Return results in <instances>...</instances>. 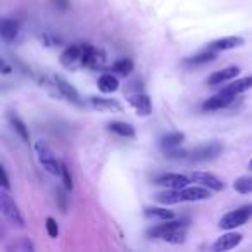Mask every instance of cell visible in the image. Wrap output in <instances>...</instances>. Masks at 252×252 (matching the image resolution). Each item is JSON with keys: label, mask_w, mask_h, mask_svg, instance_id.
I'll list each match as a JSON object with an SVG mask.
<instances>
[{"label": "cell", "mask_w": 252, "mask_h": 252, "mask_svg": "<svg viewBox=\"0 0 252 252\" xmlns=\"http://www.w3.org/2000/svg\"><path fill=\"white\" fill-rule=\"evenodd\" d=\"M94 47L90 43H73L61 54V64L67 69L76 66H87V61Z\"/></svg>", "instance_id": "cell-1"}, {"label": "cell", "mask_w": 252, "mask_h": 252, "mask_svg": "<svg viewBox=\"0 0 252 252\" xmlns=\"http://www.w3.org/2000/svg\"><path fill=\"white\" fill-rule=\"evenodd\" d=\"M35 151H36V156H38L40 164H42L43 168H45L47 171L50 173V175H56V176L61 175V171H63V164L57 161L54 151L45 144V142H43V140L36 142V144H35Z\"/></svg>", "instance_id": "cell-2"}, {"label": "cell", "mask_w": 252, "mask_h": 252, "mask_svg": "<svg viewBox=\"0 0 252 252\" xmlns=\"http://www.w3.org/2000/svg\"><path fill=\"white\" fill-rule=\"evenodd\" d=\"M0 207H2V213L4 216L11 221L12 224H18V226H25V218H23L21 211H19L18 204L14 202L11 195H9L7 189L0 190Z\"/></svg>", "instance_id": "cell-3"}, {"label": "cell", "mask_w": 252, "mask_h": 252, "mask_svg": "<svg viewBox=\"0 0 252 252\" xmlns=\"http://www.w3.org/2000/svg\"><path fill=\"white\" fill-rule=\"evenodd\" d=\"M252 218V211L249 206H244V207H238L235 211H230L226 213L223 218L220 220V228L223 230H235V228L242 226L245 224L249 220Z\"/></svg>", "instance_id": "cell-4"}, {"label": "cell", "mask_w": 252, "mask_h": 252, "mask_svg": "<svg viewBox=\"0 0 252 252\" xmlns=\"http://www.w3.org/2000/svg\"><path fill=\"white\" fill-rule=\"evenodd\" d=\"M221 152H223V145L218 144V142H209V144L202 145V147H197L195 151L190 152V161H195V162L211 161V159L218 158Z\"/></svg>", "instance_id": "cell-5"}, {"label": "cell", "mask_w": 252, "mask_h": 252, "mask_svg": "<svg viewBox=\"0 0 252 252\" xmlns=\"http://www.w3.org/2000/svg\"><path fill=\"white\" fill-rule=\"evenodd\" d=\"M190 180L185 175H178V173H164V175H159L156 178V183L162 187H168V189H175V190H182L185 187H189Z\"/></svg>", "instance_id": "cell-6"}, {"label": "cell", "mask_w": 252, "mask_h": 252, "mask_svg": "<svg viewBox=\"0 0 252 252\" xmlns=\"http://www.w3.org/2000/svg\"><path fill=\"white\" fill-rule=\"evenodd\" d=\"M190 178H192V182L200 183L202 187H207V189L213 190V192H221V190H224V183L221 182L220 178H216L214 175H211V173L195 171V173H192Z\"/></svg>", "instance_id": "cell-7"}, {"label": "cell", "mask_w": 252, "mask_h": 252, "mask_svg": "<svg viewBox=\"0 0 252 252\" xmlns=\"http://www.w3.org/2000/svg\"><path fill=\"white\" fill-rule=\"evenodd\" d=\"M235 97H237V95H231V94H228V92L221 90L220 94H216L211 98H207V100L202 104V107L206 109V111H218V109H224L235 100Z\"/></svg>", "instance_id": "cell-8"}, {"label": "cell", "mask_w": 252, "mask_h": 252, "mask_svg": "<svg viewBox=\"0 0 252 252\" xmlns=\"http://www.w3.org/2000/svg\"><path fill=\"white\" fill-rule=\"evenodd\" d=\"M242 235L240 233H235V231H228V233L221 235L216 242L213 244V251L216 252H224V251H231L235 249L237 245H240L242 242Z\"/></svg>", "instance_id": "cell-9"}, {"label": "cell", "mask_w": 252, "mask_h": 252, "mask_svg": "<svg viewBox=\"0 0 252 252\" xmlns=\"http://www.w3.org/2000/svg\"><path fill=\"white\" fill-rule=\"evenodd\" d=\"M238 73H240V67H237V66L224 67V69H221V71H214V73L207 78V85H209V87L223 85V83H226V81L235 80V78L238 76Z\"/></svg>", "instance_id": "cell-10"}, {"label": "cell", "mask_w": 252, "mask_h": 252, "mask_svg": "<svg viewBox=\"0 0 252 252\" xmlns=\"http://www.w3.org/2000/svg\"><path fill=\"white\" fill-rule=\"evenodd\" d=\"M54 83H56L57 92H59V94L63 95V97L66 98V100L73 102V104H76V105H80V104H81L80 95H78L76 88H74L71 83H67V81L64 80V78H61V76H54Z\"/></svg>", "instance_id": "cell-11"}, {"label": "cell", "mask_w": 252, "mask_h": 252, "mask_svg": "<svg viewBox=\"0 0 252 252\" xmlns=\"http://www.w3.org/2000/svg\"><path fill=\"white\" fill-rule=\"evenodd\" d=\"M128 102H130V105L140 116H149L152 112V100L149 95L135 94V95H131V97H128Z\"/></svg>", "instance_id": "cell-12"}, {"label": "cell", "mask_w": 252, "mask_h": 252, "mask_svg": "<svg viewBox=\"0 0 252 252\" xmlns=\"http://www.w3.org/2000/svg\"><path fill=\"white\" fill-rule=\"evenodd\" d=\"M182 197L185 202H199L211 197V190L207 187H185L182 189Z\"/></svg>", "instance_id": "cell-13"}, {"label": "cell", "mask_w": 252, "mask_h": 252, "mask_svg": "<svg viewBox=\"0 0 252 252\" xmlns=\"http://www.w3.org/2000/svg\"><path fill=\"white\" fill-rule=\"evenodd\" d=\"M244 45V38L242 36H224V38L214 40L207 45V49L216 50V52H223V50H231L237 47Z\"/></svg>", "instance_id": "cell-14"}, {"label": "cell", "mask_w": 252, "mask_h": 252, "mask_svg": "<svg viewBox=\"0 0 252 252\" xmlns=\"http://www.w3.org/2000/svg\"><path fill=\"white\" fill-rule=\"evenodd\" d=\"M19 33V25L14 19L4 18L2 19V25H0V35H2V40L4 42H12V40L18 36Z\"/></svg>", "instance_id": "cell-15"}, {"label": "cell", "mask_w": 252, "mask_h": 252, "mask_svg": "<svg viewBox=\"0 0 252 252\" xmlns=\"http://www.w3.org/2000/svg\"><path fill=\"white\" fill-rule=\"evenodd\" d=\"M185 140V133L182 131H173V133H168L161 138V147L164 149L166 152H173L180 147Z\"/></svg>", "instance_id": "cell-16"}, {"label": "cell", "mask_w": 252, "mask_h": 252, "mask_svg": "<svg viewBox=\"0 0 252 252\" xmlns=\"http://www.w3.org/2000/svg\"><path fill=\"white\" fill-rule=\"evenodd\" d=\"M249 88H252V76H245V78H238V80L231 81L226 88H223L224 92L231 95H240L244 92H247Z\"/></svg>", "instance_id": "cell-17"}, {"label": "cell", "mask_w": 252, "mask_h": 252, "mask_svg": "<svg viewBox=\"0 0 252 252\" xmlns=\"http://www.w3.org/2000/svg\"><path fill=\"white\" fill-rule=\"evenodd\" d=\"M185 237H187V224L180 221L173 230H169L168 233L164 235L162 240L169 242V244H183V242H185Z\"/></svg>", "instance_id": "cell-18"}, {"label": "cell", "mask_w": 252, "mask_h": 252, "mask_svg": "<svg viewBox=\"0 0 252 252\" xmlns=\"http://www.w3.org/2000/svg\"><path fill=\"white\" fill-rule=\"evenodd\" d=\"M107 128L112 131V133L119 135V137H125V138H133L135 137V128L130 125V123L112 121V123H109Z\"/></svg>", "instance_id": "cell-19"}, {"label": "cell", "mask_w": 252, "mask_h": 252, "mask_svg": "<svg viewBox=\"0 0 252 252\" xmlns=\"http://www.w3.org/2000/svg\"><path fill=\"white\" fill-rule=\"evenodd\" d=\"M118 88H119V81L114 74L105 73L98 78V90H100L102 94H112V92H116Z\"/></svg>", "instance_id": "cell-20"}, {"label": "cell", "mask_w": 252, "mask_h": 252, "mask_svg": "<svg viewBox=\"0 0 252 252\" xmlns=\"http://www.w3.org/2000/svg\"><path fill=\"white\" fill-rule=\"evenodd\" d=\"M156 200H158L159 204H164V206H169V204L183 202L182 190L169 189V190H166V192H159L158 195H156Z\"/></svg>", "instance_id": "cell-21"}, {"label": "cell", "mask_w": 252, "mask_h": 252, "mask_svg": "<svg viewBox=\"0 0 252 252\" xmlns=\"http://www.w3.org/2000/svg\"><path fill=\"white\" fill-rule=\"evenodd\" d=\"M216 50H211V49H204L202 52H199L197 56L193 57H189V59H185L187 64H190V66H200V64H207L211 63V61L216 59Z\"/></svg>", "instance_id": "cell-22"}, {"label": "cell", "mask_w": 252, "mask_h": 252, "mask_svg": "<svg viewBox=\"0 0 252 252\" xmlns=\"http://www.w3.org/2000/svg\"><path fill=\"white\" fill-rule=\"evenodd\" d=\"M90 104L95 109H102V111H121V104L118 100H112V98H104V97H92Z\"/></svg>", "instance_id": "cell-23"}, {"label": "cell", "mask_w": 252, "mask_h": 252, "mask_svg": "<svg viewBox=\"0 0 252 252\" xmlns=\"http://www.w3.org/2000/svg\"><path fill=\"white\" fill-rule=\"evenodd\" d=\"M144 214L147 218H152V220H161V221L175 220V213L168 211L166 207H147V209L144 211Z\"/></svg>", "instance_id": "cell-24"}, {"label": "cell", "mask_w": 252, "mask_h": 252, "mask_svg": "<svg viewBox=\"0 0 252 252\" xmlns=\"http://www.w3.org/2000/svg\"><path fill=\"white\" fill-rule=\"evenodd\" d=\"M111 71L119 76H128V74L133 71V61L131 59H118L111 66Z\"/></svg>", "instance_id": "cell-25"}, {"label": "cell", "mask_w": 252, "mask_h": 252, "mask_svg": "<svg viewBox=\"0 0 252 252\" xmlns=\"http://www.w3.org/2000/svg\"><path fill=\"white\" fill-rule=\"evenodd\" d=\"M9 121H11V125L16 130V133H18L25 142H30V131H28V128H26L25 123L19 119V116H16L14 112H11V114H9Z\"/></svg>", "instance_id": "cell-26"}, {"label": "cell", "mask_w": 252, "mask_h": 252, "mask_svg": "<svg viewBox=\"0 0 252 252\" xmlns=\"http://www.w3.org/2000/svg\"><path fill=\"white\" fill-rule=\"evenodd\" d=\"M233 189L237 190L238 193H252V176H240L238 180H235Z\"/></svg>", "instance_id": "cell-27"}, {"label": "cell", "mask_w": 252, "mask_h": 252, "mask_svg": "<svg viewBox=\"0 0 252 252\" xmlns=\"http://www.w3.org/2000/svg\"><path fill=\"white\" fill-rule=\"evenodd\" d=\"M45 226H47V233H49V237L56 238L57 235H59V226H57V221L54 220V218H47Z\"/></svg>", "instance_id": "cell-28"}, {"label": "cell", "mask_w": 252, "mask_h": 252, "mask_svg": "<svg viewBox=\"0 0 252 252\" xmlns=\"http://www.w3.org/2000/svg\"><path fill=\"white\" fill-rule=\"evenodd\" d=\"M61 175H63L64 187H66V190H73V180H71L69 169H67L66 164H63V171H61Z\"/></svg>", "instance_id": "cell-29"}, {"label": "cell", "mask_w": 252, "mask_h": 252, "mask_svg": "<svg viewBox=\"0 0 252 252\" xmlns=\"http://www.w3.org/2000/svg\"><path fill=\"white\" fill-rule=\"evenodd\" d=\"M0 175H2V189H7L9 190V178H7V171H5L4 166L0 168Z\"/></svg>", "instance_id": "cell-30"}, {"label": "cell", "mask_w": 252, "mask_h": 252, "mask_svg": "<svg viewBox=\"0 0 252 252\" xmlns=\"http://www.w3.org/2000/svg\"><path fill=\"white\" fill-rule=\"evenodd\" d=\"M249 169L252 171V159H251V162H249Z\"/></svg>", "instance_id": "cell-31"}]
</instances>
